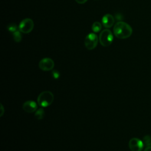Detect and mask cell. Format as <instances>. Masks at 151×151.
Instances as JSON below:
<instances>
[{"label": "cell", "instance_id": "obj_17", "mask_svg": "<svg viewBox=\"0 0 151 151\" xmlns=\"http://www.w3.org/2000/svg\"><path fill=\"white\" fill-rule=\"evenodd\" d=\"M144 151H151V146H147V147L145 149Z\"/></svg>", "mask_w": 151, "mask_h": 151}, {"label": "cell", "instance_id": "obj_5", "mask_svg": "<svg viewBox=\"0 0 151 151\" xmlns=\"http://www.w3.org/2000/svg\"><path fill=\"white\" fill-rule=\"evenodd\" d=\"M99 38L97 35L94 33H90L88 34L84 40V45L89 50H91L94 49L98 44Z\"/></svg>", "mask_w": 151, "mask_h": 151}, {"label": "cell", "instance_id": "obj_4", "mask_svg": "<svg viewBox=\"0 0 151 151\" xmlns=\"http://www.w3.org/2000/svg\"><path fill=\"white\" fill-rule=\"evenodd\" d=\"M34 22L31 18H25L22 19L19 24V31L24 34H28L34 28Z\"/></svg>", "mask_w": 151, "mask_h": 151}, {"label": "cell", "instance_id": "obj_8", "mask_svg": "<svg viewBox=\"0 0 151 151\" xmlns=\"http://www.w3.org/2000/svg\"><path fill=\"white\" fill-rule=\"evenodd\" d=\"M23 110L29 113H33L37 110V104L32 100H28L22 104Z\"/></svg>", "mask_w": 151, "mask_h": 151}, {"label": "cell", "instance_id": "obj_3", "mask_svg": "<svg viewBox=\"0 0 151 151\" xmlns=\"http://www.w3.org/2000/svg\"><path fill=\"white\" fill-rule=\"evenodd\" d=\"M113 41V36L109 29L106 28L103 30L99 35V41L103 47L109 46Z\"/></svg>", "mask_w": 151, "mask_h": 151}, {"label": "cell", "instance_id": "obj_13", "mask_svg": "<svg viewBox=\"0 0 151 151\" xmlns=\"http://www.w3.org/2000/svg\"><path fill=\"white\" fill-rule=\"evenodd\" d=\"M7 29H8V30L9 31H10L11 32L13 33V32H15V31H17L18 30L17 29L18 27H17V25L15 24L11 23V24L8 25Z\"/></svg>", "mask_w": 151, "mask_h": 151}, {"label": "cell", "instance_id": "obj_9", "mask_svg": "<svg viewBox=\"0 0 151 151\" xmlns=\"http://www.w3.org/2000/svg\"><path fill=\"white\" fill-rule=\"evenodd\" d=\"M101 22L104 27L106 28H110L113 25L114 19L113 15L110 14H107L103 17Z\"/></svg>", "mask_w": 151, "mask_h": 151}, {"label": "cell", "instance_id": "obj_15", "mask_svg": "<svg viewBox=\"0 0 151 151\" xmlns=\"http://www.w3.org/2000/svg\"><path fill=\"white\" fill-rule=\"evenodd\" d=\"M52 76L54 78L57 79L60 77V73L57 70H53L52 71Z\"/></svg>", "mask_w": 151, "mask_h": 151}, {"label": "cell", "instance_id": "obj_2", "mask_svg": "<svg viewBox=\"0 0 151 151\" xmlns=\"http://www.w3.org/2000/svg\"><path fill=\"white\" fill-rule=\"evenodd\" d=\"M54 100V94L50 91L41 92L37 97L38 104L42 107H47L50 106Z\"/></svg>", "mask_w": 151, "mask_h": 151}, {"label": "cell", "instance_id": "obj_12", "mask_svg": "<svg viewBox=\"0 0 151 151\" xmlns=\"http://www.w3.org/2000/svg\"><path fill=\"white\" fill-rule=\"evenodd\" d=\"M21 32H20L19 30H17V31L12 33V36H13L14 40L16 42H21V41L22 40V35H21Z\"/></svg>", "mask_w": 151, "mask_h": 151}, {"label": "cell", "instance_id": "obj_6", "mask_svg": "<svg viewBox=\"0 0 151 151\" xmlns=\"http://www.w3.org/2000/svg\"><path fill=\"white\" fill-rule=\"evenodd\" d=\"M144 146L143 142L136 137L131 139L129 142V147L131 151H142Z\"/></svg>", "mask_w": 151, "mask_h": 151}, {"label": "cell", "instance_id": "obj_16", "mask_svg": "<svg viewBox=\"0 0 151 151\" xmlns=\"http://www.w3.org/2000/svg\"><path fill=\"white\" fill-rule=\"evenodd\" d=\"M78 4H84L85 2H86L87 1V0H75Z\"/></svg>", "mask_w": 151, "mask_h": 151}, {"label": "cell", "instance_id": "obj_10", "mask_svg": "<svg viewBox=\"0 0 151 151\" xmlns=\"http://www.w3.org/2000/svg\"><path fill=\"white\" fill-rule=\"evenodd\" d=\"M45 116V111L42 108H40L35 111L34 116L37 120H41Z\"/></svg>", "mask_w": 151, "mask_h": 151}, {"label": "cell", "instance_id": "obj_18", "mask_svg": "<svg viewBox=\"0 0 151 151\" xmlns=\"http://www.w3.org/2000/svg\"><path fill=\"white\" fill-rule=\"evenodd\" d=\"M1 116H2L3 113H4V107H3V106H2V104H1Z\"/></svg>", "mask_w": 151, "mask_h": 151}, {"label": "cell", "instance_id": "obj_11", "mask_svg": "<svg viewBox=\"0 0 151 151\" xmlns=\"http://www.w3.org/2000/svg\"><path fill=\"white\" fill-rule=\"evenodd\" d=\"M91 28L94 32L95 33L99 32L101 29V24L99 22L96 21L93 24Z\"/></svg>", "mask_w": 151, "mask_h": 151}, {"label": "cell", "instance_id": "obj_1", "mask_svg": "<svg viewBox=\"0 0 151 151\" xmlns=\"http://www.w3.org/2000/svg\"><path fill=\"white\" fill-rule=\"evenodd\" d=\"M114 35L119 39H126L131 36L133 30L130 25L123 21H119L113 28Z\"/></svg>", "mask_w": 151, "mask_h": 151}, {"label": "cell", "instance_id": "obj_14", "mask_svg": "<svg viewBox=\"0 0 151 151\" xmlns=\"http://www.w3.org/2000/svg\"><path fill=\"white\" fill-rule=\"evenodd\" d=\"M143 143L146 147L151 146V137L150 136L146 135L143 137Z\"/></svg>", "mask_w": 151, "mask_h": 151}, {"label": "cell", "instance_id": "obj_7", "mask_svg": "<svg viewBox=\"0 0 151 151\" xmlns=\"http://www.w3.org/2000/svg\"><path fill=\"white\" fill-rule=\"evenodd\" d=\"M54 67V62L50 58H44L39 62V67L42 71H50Z\"/></svg>", "mask_w": 151, "mask_h": 151}]
</instances>
